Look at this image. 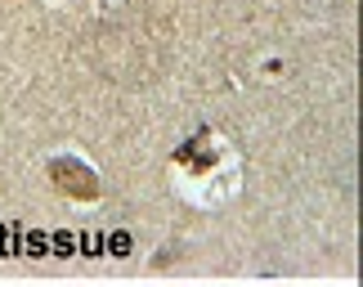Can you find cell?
<instances>
[{
    "label": "cell",
    "mask_w": 363,
    "mask_h": 287,
    "mask_svg": "<svg viewBox=\"0 0 363 287\" xmlns=\"http://www.w3.org/2000/svg\"><path fill=\"white\" fill-rule=\"evenodd\" d=\"M18 238H23V229H0V252L18 256Z\"/></svg>",
    "instance_id": "obj_3"
},
{
    "label": "cell",
    "mask_w": 363,
    "mask_h": 287,
    "mask_svg": "<svg viewBox=\"0 0 363 287\" xmlns=\"http://www.w3.org/2000/svg\"><path fill=\"white\" fill-rule=\"evenodd\" d=\"M50 180L63 189V193H72V198H94V193H99V180H94L85 166H76L72 157H59V162H54V166H50Z\"/></svg>",
    "instance_id": "obj_1"
},
{
    "label": "cell",
    "mask_w": 363,
    "mask_h": 287,
    "mask_svg": "<svg viewBox=\"0 0 363 287\" xmlns=\"http://www.w3.org/2000/svg\"><path fill=\"white\" fill-rule=\"evenodd\" d=\"M108 252L112 256H130V234H112L108 238Z\"/></svg>",
    "instance_id": "obj_4"
},
{
    "label": "cell",
    "mask_w": 363,
    "mask_h": 287,
    "mask_svg": "<svg viewBox=\"0 0 363 287\" xmlns=\"http://www.w3.org/2000/svg\"><path fill=\"white\" fill-rule=\"evenodd\" d=\"M72 234H54V256H72Z\"/></svg>",
    "instance_id": "obj_5"
},
{
    "label": "cell",
    "mask_w": 363,
    "mask_h": 287,
    "mask_svg": "<svg viewBox=\"0 0 363 287\" xmlns=\"http://www.w3.org/2000/svg\"><path fill=\"white\" fill-rule=\"evenodd\" d=\"M50 252V238L45 234H23L18 238V256H45Z\"/></svg>",
    "instance_id": "obj_2"
},
{
    "label": "cell",
    "mask_w": 363,
    "mask_h": 287,
    "mask_svg": "<svg viewBox=\"0 0 363 287\" xmlns=\"http://www.w3.org/2000/svg\"><path fill=\"white\" fill-rule=\"evenodd\" d=\"M81 247H85V256H99V252H103V238H99V234H85Z\"/></svg>",
    "instance_id": "obj_6"
}]
</instances>
